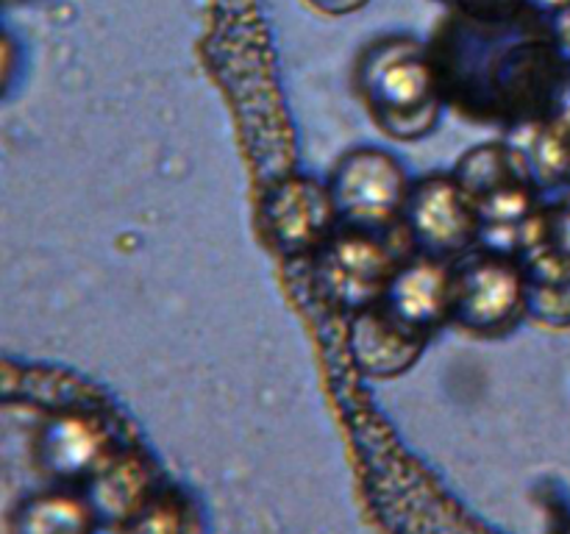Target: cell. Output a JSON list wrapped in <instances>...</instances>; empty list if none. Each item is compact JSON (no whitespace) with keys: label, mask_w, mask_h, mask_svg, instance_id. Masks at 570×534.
<instances>
[{"label":"cell","mask_w":570,"mask_h":534,"mask_svg":"<svg viewBox=\"0 0 570 534\" xmlns=\"http://www.w3.org/2000/svg\"><path fill=\"white\" fill-rule=\"evenodd\" d=\"M356 89L373 120L395 139L426 137L443 115L432 53L412 37H384L360 56Z\"/></svg>","instance_id":"cell-1"},{"label":"cell","mask_w":570,"mask_h":534,"mask_svg":"<svg viewBox=\"0 0 570 534\" xmlns=\"http://www.w3.org/2000/svg\"><path fill=\"white\" fill-rule=\"evenodd\" d=\"M384 234L340 226L312 254L317 293L340 312L354 315L384 298L390 278L404 261L390 248Z\"/></svg>","instance_id":"cell-2"},{"label":"cell","mask_w":570,"mask_h":534,"mask_svg":"<svg viewBox=\"0 0 570 534\" xmlns=\"http://www.w3.org/2000/svg\"><path fill=\"white\" fill-rule=\"evenodd\" d=\"M326 184L340 226L379 234L399 226L412 189L399 159L379 148H356L340 156Z\"/></svg>","instance_id":"cell-3"},{"label":"cell","mask_w":570,"mask_h":534,"mask_svg":"<svg viewBox=\"0 0 570 534\" xmlns=\"http://www.w3.org/2000/svg\"><path fill=\"white\" fill-rule=\"evenodd\" d=\"M527 315V276L510 256L479 254L451 267V320L471 334H504Z\"/></svg>","instance_id":"cell-4"},{"label":"cell","mask_w":570,"mask_h":534,"mask_svg":"<svg viewBox=\"0 0 570 534\" xmlns=\"http://www.w3.org/2000/svg\"><path fill=\"white\" fill-rule=\"evenodd\" d=\"M262 228L278 254L312 256L340 228L328 184L309 176L276 178L262 195Z\"/></svg>","instance_id":"cell-5"},{"label":"cell","mask_w":570,"mask_h":534,"mask_svg":"<svg viewBox=\"0 0 570 534\" xmlns=\"http://www.w3.org/2000/svg\"><path fill=\"white\" fill-rule=\"evenodd\" d=\"M401 226L417 254L434 259L460 256L479 239V217L471 198L454 176L440 172L412 184Z\"/></svg>","instance_id":"cell-6"},{"label":"cell","mask_w":570,"mask_h":534,"mask_svg":"<svg viewBox=\"0 0 570 534\" xmlns=\"http://www.w3.org/2000/svg\"><path fill=\"white\" fill-rule=\"evenodd\" d=\"M115 454L111 428L92 412H53L33 437V462L61 487H83Z\"/></svg>","instance_id":"cell-7"},{"label":"cell","mask_w":570,"mask_h":534,"mask_svg":"<svg viewBox=\"0 0 570 534\" xmlns=\"http://www.w3.org/2000/svg\"><path fill=\"white\" fill-rule=\"evenodd\" d=\"M426 339V332L395 317L384 304L351 315V359L371 378H395L410 370L421 359Z\"/></svg>","instance_id":"cell-8"},{"label":"cell","mask_w":570,"mask_h":534,"mask_svg":"<svg viewBox=\"0 0 570 534\" xmlns=\"http://www.w3.org/2000/svg\"><path fill=\"white\" fill-rule=\"evenodd\" d=\"M379 304L387 306L410 326L432 334L434 328L451 320V265L423 254L404 259Z\"/></svg>","instance_id":"cell-9"},{"label":"cell","mask_w":570,"mask_h":534,"mask_svg":"<svg viewBox=\"0 0 570 534\" xmlns=\"http://www.w3.org/2000/svg\"><path fill=\"white\" fill-rule=\"evenodd\" d=\"M98 526L122 528L159 495L156 473L145 459L117 451L81 487Z\"/></svg>","instance_id":"cell-10"},{"label":"cell","mask_w":570,"mask_h":534,"mask_svg":"<svg viewBox=\"0 0 570 534\" xmlns=\"http://www.w3.org/2000/svg\"><path fill=\"white\" fill-rule=\"evenodd\" d=\"M95 526L81 490L70 487L28 495L9 515V534H92Z\"/></svg>","instance_id":"cell-11"},{"label":"cell","mask_w":570,"mask_h":534,"mask_svg":"<svg viewBox=\"0 0 570 534\" xmlns=\"http://www.w3.org/2000/svg\"><path fill=\"white\" fill-rule=\"evenodd\" d=\"M454 178L468 192L471 204L490 198V195L501 192V189L538 184L532 165H529V156L501 142L479 145V148L468 150L460 159V165H456Z\"/></svg>","instance_id":"cell-12"},{"label":"cell","mask_w":570,"mask_h":534,"mask_svg":"<svg viewBox=\"0 0 570 534\" xmlns=\"http://www.w3.org/2000/svg\"><path fill=\"white\" fill-rule=\"evenodd\" d=\"M527 276V315L543 326H570V259L538 248L521 259Z\"/></svg>","instance_id":"cell-13"},{"label":"cell","mask_w":570,"mask_h":534,"mask_svg":"<svg viewBox=\"0 0 570 534\" xmlns=\"http://www.w3.org/2000/svg\"><path fill=\"white\" fill-rule=\"evenodd\" d=\"M122 534H184V515L178 504L165 495H156L128 526L120 528Z\"/></svg>","instance_id":"cell-14"},{"label":"cell","mask_w":570,"mask_h":534,"mask_svg":"<svg viewBox=\"0 0 570 534\" xmlns=\"http://www.w3.org/2000/svg\"><path fill=\"white\" fill-rule=\"evenodd\" d=\"M543 234L546 248L557 250V254L570 259V195L557 200L554 206L543 209Z\"/></svg>","instance_id":"cell-15"},{"label":"cell","mask_w":570,"mask_h":534,"mask_svg":"<svg viewBox=\"0 0 570 534\" xmlns=\"http://www.w3.org/2000/svg\"><path fill=\"white\" fill-rule=\"evenodd\" d=\"M14 65H17V50L14 42L0 31V92L9 87L11 76H14Z\"/></svg>","instance_id":"cell-16"},{"label":"cell","mask_w":570,"mask_h":534,"mask_svg":"<svg viewBox=\"0 0 570 534\" xmlns=\"http://www.w3.org/2000/svg\"><path fill=\"white\" fill-rule=\"evenodd\" d=\"M309 6H315L323 14H348V11L362 9L367 0H306Z\"/></svg>","instance_id":"cell-17"},{"label":"cell","mask_w":570,"mask_h":534,"mask_svg":"<svg viewBox=\"0 0 570 534\" xmlns=\"http://www.w3.org/2000/svg\"><path fill=\"white\" fill-rule=\"evenodd\" d=\"M538 3H543V6H568L570 0H538Z\"/></svg>","instance_id":"cell-18"},{"label":"cell","mask_w":570,"mask_h":534,"mask_svg":"<svg viewBox=\"0 0 570 534\" xmlns=\"http://www.w3.org/2000/svg\"><path fill=\"white\" fill-rule=\"evenodd\" d=\"M562 534H570V523H568V526H566V528H562Z\"/></svg>","instance_id":"cell-19"}]
</instances>
